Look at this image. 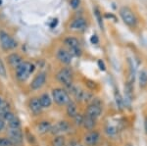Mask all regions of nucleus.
Instances as JSON below:
<instances>
[{"mask_svg":"<svg viewBox=\"0 0 147 146\" xmlns=\"http://www.w3.org/2000/svg\"><path fill=\"white\" fill-rule=\"evenodd\" d=\"M144 131H145V133L147 135V116L144 119Z\"/></svg>","mask_w":147,"mask_h":146,"instance_id":"35","label":"nucleus"},{"mask_svg":"<svg viewBox=\"0 0 147 146\" xmlns=\"http://www.w3.org/2000/svg\"><path fill=\"white\" fill-rule=\"evenodd\" d=\"M30 109L34 114H38V113H40L42 109V106L40 104L39 98L34 97L30 101Z\"/></svg>","mask_w":147,"mask_h":146,"instance_id":"13","label":"nucleus"},{"mask_svg":"<svg viewBox=\"0 0 147 146\" xmlns=\"http://www.w3.org/2000/svg\"><path fill=\"white\" fill-rule=\"evenodd\" d=\"M2 104V99H1V97H0V106H1Z\"/></svg>","mask_w":147,"mask_h":146,"instance_id":"37","label":"nucleus"},{"mask_svg":"<svg viewBox=\"0 0 147 146\" xmlns=\"http://www.w3.org/2000/svg\"><path fill=\"white\" fill-rule=\"evenodd\" d=\"M125 96L129 103L132 100V85L130 82H127L125 85Z\"/></svg>","mask_w":147,"mask_h":146,"instance_id":"20","label":"nucleus"},{"mask_svg":"<svg viewBox=\"0 0 147 146\" xmlns=\"http://www.w3.org/2000/svg\"><path fill=\"white\" fill-rule=\"evenodd\" d=\"M0 76L3 77H6V68H5V66H4V63L1 59H0Z\"/></svg>","mask_w":147,"mask_h":146,"instance_id":"30","label":"nucleus"},{"mask_svg":"<svg viewBox=\"0 0 147 146\" xmlns=\"http://www.w3.org/2000/svg\"><path fill=\"white\" fill-rule=\"evenodd\" d=\"M74 119H75V122H76V124H77V126H82V124H84V117L82 116V115L79 114V113H78L77 116L74 118Z\"/></svg>","mask_w":147,"mask_h":146,"instance_id":"27","label":"nucleus"},{"mask_svg":"<svg viewBox=\"0 0 147 146\" xmlns=\"http://www.w3.org/2000/svg\"><path fill=\"white\" fill-rule=\"evenodd\" d=\"M64 43H65V45L67 46L70 50H73V49L79 48L80 47V42L77 38H75V37H71V36L67 37V38H65V40H64Z\"/></svg>","mask_w":147,"mask_h":146,"instance_id":"14","label":"nucleus"},{"mask_svg":"<svg viewBox=\"0 0 147 146\" xmlns=\"http://www.w3.org/2000/svg\"><path fill=\"white\" fill-rule=\"evenodd\" d=\"M84 126L88 131H91L93 129V128L95 126V119H92V118L88 117V116H85L84 119Z\"/></svg>","mask_w":147,"mask_h":146,"instance_id":"19","label":"nucleus"},{"mask_svg":"<svg viewBox=\"0 0 147 146\" xmlns=\"http://www.w3.org/2000/svg\"><path fill=\"white\" fill-rule=\"evenodd\" d=\"M79 146H84V145H79Z\"/></svg>","mask_w":147,"mask_h":146,"instance_id":"39","label":"nucleus"},{"mask_svg":"<svg viewBox=\"0 0 147 146\" xmlns=\"http://www.w3.org/2000/svg\"><path fill=\"white\" fill-rule=\"evenodd\" d=\"M0 5H1V0H0Z\"/></svg>","mask_w":147,"mask_h":146,"instance_id":"38","label":"nucleus"},{"mask_svg":"<svg viewBox=\"0 0 147 146\" xmlns=\"http://www.w3.org/2000/svg\"><path fill=\"white\" fill-rule=\"evenodd\" d=\"M52 146H66V140L63 135H58L53 139Z\"/></svg>","mask_w":147,"mask_h":146,"instance_id":"23","label":"nucleus"},{"mask_svg":"<svg viewBox=\"0 0 147 146\" xmlns=\"http://www.w3.org/2000/svg\"><path fill=\"white\" fill-rule=\"evenodd\" d=\"M99 138H100V135L97 131H90L84 136V142L88 146H94L99 141Z\"/></svg>","mask_w":147,"mask_h":146,"instance_id":"11","label":"nucleus"},{"mask_svg":"<svg viewBox=\"0 0 147 146\" xmlns=\"http://www.w3.org/2000/svg\"><path fill=\"white\" fill-rule=\"evenodd\" d=\"M102 108L99 103H92L87 107L86 110V116L92 118V119H96L101 115Z\"/></svg>","mask_w":147,"mask_h":146,"instance_id":"8","label":"nucleus"},{"mask_svg":"<svg viewBox=\"0 0 147 146\" xmlns=\"http://www.w3.org/2000/svg\"><path fill=\"white\" fill-rule=\"evenodd\" d=\"M70 4L73 9H77V8H79L80 4V0H71Z\"/></svg>","mask_w":147,"mask_h":146,"instance_id":"31","label":"nucleus"},{"mask_svg":"<svg viewBox=\"0 0 147 146\" xmlns=\"http://www.w3.org/2000/svg\"><path fill=\"white\" fill-rule=\"evenodd\" d=\"M0 44L4 50L8 51L17 47V42L14 40V38L10 36L6 32L1 30L0 32Z\"/></svg>","mask_w":147,"mask_h":146,"instance_id":"4","label":"nucleus"},{"mask_svg":"<svg viewBox=\"0 0 147 146\" xmlns=\"http://www.w3.org/2000/svg\"><path fill=\"white\" fill-rule=\"evenodd\" d=\"M57 24H58V20H57V19H54V20H53V23H52L51 25H50V27H51V28L56 27Z\"/></svg>","mask_w":147,"mask_h":146,"instance_id":"36","label":"nucleus"},{"mask_svg":"<svg viewBox=\"0 0 147 146\" xmlns=\"http://www.w3.org/2000/svg\"><path fill=\"white\" fill-rule=\"evenodd\" d=\"M97 64H98V67L99 69L101 71H105L106 70V67H105V64H104V62L102 60H98V62H97Z\"/></svg>","mask_w":147,"mask_h":146,"instance_id":"33","label":"nucleus"},{"mask_svg":"<svg viewBox=\"0 0 147 146\" xmlns=\"http://www.w3.org/2000/svg\"><path fill=\"white\" fill-rule=\"evenodd\" d=\"M90 41H91V43L92 44H97L99 42V39H98V36H97L96 34H93L91 36V38H90Z\"/></svg>","mask_w":147,"mask_h":146,"instance_id":"32","label":"nucleus"},{"mask_svg":"<svg viewBox=\"0 0 147 146\" xmlns=\"http://www.w3.org/2000/svg\"><path fill=\"white\" fill-rule=\"evenodd\" d=\"M39 101H40V104H41L42 108H48V107H50L51 103H52V100H51L50 96H49L47 93L42 94V95L39 97Z\"/></svg>","mask_w":147,"mask_h":146,"instance_id":"17","label":"nucleus"},{"mask_svg":"<svg viewBox=\"0 0 147 146\" xmlns=\"http://www.w3.org/2000/svg\"><path fill=\"white\" fill-rule=\"evenodd\" d=\"M52 96L54 101L59 105H67L70 102V96L63 88H55L52 90Z\"/></svg>","mask_w":147,"mask_h":146,"instance_id":"5","label":"nucleus"},{"mask_svg":"<svg viewBox=\"0 0 147 146\" xmlns=\"http://www.w3.org/2000/svg\"><path fill=\"white\" fill-rule=\"evenodd\" d=\"M57 58H58V60L61 63L66 65L71 64V62H72V55H71V53L64 50V49H59L57 51Z\"/></svg>","mask_w":147,"mask_h":146,"instance_id":"10","label":"nucleus"},{"mask_svg":"<svg viewBox=\"0 0 147 146\" xmlns=\"http://www.w3.org/2000/svg\"><path fill=\"white\" fill-rule=\"evenodd\" d=\"M70 129V124H69L68 122L66 121H61L59 123H57L55 126H53L51 128V133L53 135H57L59 133H66V131H69Z\"/></svg>","mask_w":147,"mask_h":146,"instance_id":"9","label":"nucleus"},{"mask_svg":"<svg viewBox=\"0 0 147 146\" xmlns=\"http://www.w3.org/2000/svg\"><path fill=\"white\" fill-rule=\"evenodd\" d=\"M0 146H13V143L9 138L0 137Z\"/></svg>","mask_w":147,"mask_h":146,"instance_id":"26","label":"nucleus"},{"mask_svg":"<svg viewBox=\"0 0 147 146\" xmlns=\"http://www.w3.org/2000/svg\"><path fill=\"white\" fill-rule=\"evenodd\" d=\"M51 128H52V126L49 122L43 121V122H41V123H39V124L37 126V131H38L39 133H46L51 131Z\"/></svg>","mask_w":147,"mask_h":146,"instance_id":"16","label":"nucleus"},{"mask_svg":"<svg viewBox=\"0 0 147 146\" xmlns=\"http://www.w3.org/2000/svg\"><path fill=\"white\" fill-rule=\"evenodd\" d=\"M8 124H9V128L10 129H20L21 122H20V120L15 116L13 119L11 120V121L8 122Z\"/></svg>","mask_w":147,"mask_h":146,"instance_id":"24","label":"nucleus"},{"mask_svg":"<svg viewBox=\"0 0 147 146\" xmlns=\"http://www.w3.org/2000/svg\"><path fill=\"white\" fill-rule=\"evenodd\" d=\"M70 28L73 30H84L86 28V21L84 18H77L72 22Z\"/></svg>","mask_w":147,"mask_h":146,"instance_id":"12","label":"nucleus"},{"mask_svg":"<svg viewBox=\"0 0 147 146\" xmlns=\"http://www.w3.org/2000/svg\"><path fill=\"white\" fill-rule=\"evenodd\" d=\"M120 16L125 25L129 26V27H134L136 25L137 20L136 15L129 7H122L120 9Z\"/></svg>","mask_w":147,"mask_h":146,"instance_id":"2","label":"nucleus"},{"mask_svg":"<svg viewBox=\"0 0 147 146\" xmlns=\"http://www.w3.org/2000/svg\"><path fill=\"white\" fill-rule=\"evenodd\" d=\"M3 120H5V121H7V122H9V121H11L12 119H13L14 117H15V115L13 114L12 112H10V111H8V112H6V113H4L3 115Z\"/></svg>","mask_w":147,"mask_h":146,"instance_id":"29","label":"nucleus"},{"mask_svg":"<svg viewBox=\"0 0 147 146\" xmlns=\"http://www.w3.org/2000/svg\"><path fill=\"white\" fill-rule=\"evenodd\" d=\"M94 15H95V18L97 20V23H98L99 27H100L101 30H104V24H103V20H102V16L100 11L98 10L97 8L94 9Z\"/></svg>","mask_w":147,"mask_h":146,"instance_id":"25","label":"nucleus"},{"mask_svg":"<svg viewBox=\"0 0 147 146\" xmlns=\"http://www.w3.org/2000/svg\"><path fill=\"white\" fill-rule=\"evenodd\" d=\"M68 107H67V114L69 117L71 118H75L78 114V109H77V105L74 102H69L68 103Z\"/></svg>","mask_w":147,"mask_h":146,"instance_id":"18","label":"nucleus"},{"mask_svg":"<svg viewBox=\"0 0 147 146\" xmlns=\"http://www.w3.org/2000/svg\"><path fill=\"white\" fill-rule=\"evenodd\" d=\"M127 146H131V145H127Z\"/></svg>","mask_w":147,"mask_h":146,"instance_id":"40","label":"nucleus"},{"mask_svg":"<svg viewBox=\"0 0 147 146\" xmlns=\"http://www.w3.org/2000/svg\"><path fill=\"white\" fill-rule=\"evenodd\" d=\"M8 61H9V63L13 66V67H16V68H17L21 63H23L22 57H21V56L17 53H13V54H11V55H9L8 56Z\"/></svg>","mask_w":147,"mask_h":146,"instance_id":"15","label":"nucleus"},{"mask_svg":"<svg viewBox=\"0 0 147 146\" xmlns=\"http://www.w3.org/2000/svg\"><path fill=\"white\" fill-rule=\"evenodd\" d=\"M35 69L34 65L30 62H23L16 68V76L21 81H25L30 77V74L34 73Z\"/></svg>","mask_w":147,"mask_h":146,"instance_id":"1","label":"nucleus"},{"mask_svg":"<svg viewBox=\"0 0 147 146\" xmlns=\"http://www.w3.org/2000/svg\"><path fill=\"white\" fill-rule=\"evenodd\" d=\"M4 126H5V123H4V120L0 119V131H1L2 129H4Z\"/></svg>","mask_w":147,"mask_h":146,"instance_id":"34","label":"nucleus"},{"mask_svg":"<svg viewBox=\"0 0 147 146\" xmlns=\"http://www.w3.org/2000/svg\"><path fill=\"white\" fill-rule=\"evenodd\" d=\"M138 81H139V85L140 87H145L147 85V71L142 70L139 73L138 76Z\"/></svg>","mask_w":147,"mask_h":146,"instance_id":"21","label":"nucleus"},{"mask_svg":"<svg viewBox=\"0 0 147 146\" xmlns=\"http://www.w3.org/2000/svg\"><path fill=\"white\" fill-rule=\"evenodd\" d=\"M106 133H107L108 135L114 136L116 133H117V129L113 126H107V129H106Z\"/></svg>","mask_w":147,"mask_h":146,"instance_id":"28","label":"nucleus"},{"mask_svg":"<svg viewBox=\"0 0 147 146\" xmlns=\"http://www.w3.org/2000/svg\"><path fill=\"white\" fill-rule=\"evenodd\" d=\"M46 81V74L45 73H40L37 76L32 79V84H30V87L32 90H37V89L41 88L44 85Z\"/></svg>","mask_w":147,"mask_h":146,"instance_id":"6","label":"nucleus"},{"mask_svg":"<svg viewBox=\"0 0 147 146\" xmlns=\"http://www.w3.org/2000/svg\"><path fill=\"white\" fill-rule=\"evenodd\" d=\"M9 139L12 141L13 144H20L23 141V133L20 129H10L8 131Z\"/></svg>","mask_w":147,"mask_h":146,"instance_id":"7","label":"nucleus"},{"mask_svg":"<svg viewBox=\"0 0 147 146\" xmlns=\"http://www.w3.org/2000/svg\"><path fill=\"white\" fill-rule=\"evenodd\" d=\"M115 101H116V105H117V107L119 108V110L124 109L125 101L123 100L122 96H121V94H120V92L118 90L115 91Z\"/></svg>","mask_w":147,"mask_h":146,"instance_id":"22","label":"nucleus"},{"mask_svg":"<svg viewBox=\"0 0 147 146\" xmlns=\"http://www.w3.org/2000/svg\"><path fill=\"white\" fill-rule=\"evenodd\" d=\"M57 79L67 87L73 85V72L69 68H64L57 74Z\"/></svg>","mask_w":147,"mask_h":146,"instance_id":"3","label":"nucleus"}]
</instances>
